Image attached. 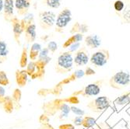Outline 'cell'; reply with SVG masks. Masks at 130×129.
<instances>
[{"mask_svg":"<svg viewBox=\"0 0 130 129\" xmlns=\"http://www.w3.org/2000/svg\"><path fill=\"white\" fill-rule=\"evenodd\" d=\"M21 97H22V93L21 90L19 88H16L13 92V94H12V99H13V101L15 104H18L20 100H21Z\"/></svg>","mask_w":130,"mask_h":129,"instance_id":"cell-26","label":"cell"},{"mask_svg":"<svg viewBox=\"0 0 130 129\" xmlns=\"http://www.w3.org/2000/svg\"><path fill=\"white\" fill-rule=\"evenodd\" d=\"M70 109H71V111H72L73 114H75L76 115H77V116H82L83 117L85 114V111L84 110L78 108L76 107H74V106L70 107Z\"/></svg>","mask_w":130,"mask_h":129,"instance_id":"cell-32","label":"cell"},{"mask_svg":"<svg viewBox=\"0 0 130 129\" xmlns=\"http://www.w3.org/2000/svg\"><path fill=\"white\" fill-rule=\"evenodd\" d=\"M12 28H13V38L19 46L20 45V36L23 32L21 25H20V20L17 18V16H14L10 21Z\"/></svg>","mask_w":130,"mask_h":129,"instance_id":"cell-12","label":"cell"},{"mask_svg":"<svg viewBox=\"0 0 130 129\" xmlns=\"http://www.w3.org/2000/svg\"><path fill=\"white\" fill-rule=\"evenodd\" d=\"M100 92H101V86L98 84V82H96V83L88 84L87 86L84 87V89L74 92L73 93V96L81 95L84 97H90L93 96L98 95Z\"/></svg>","mask_w":130,"mask_h":129,"instance_id":"cell-8","label":"cell"},{"mask_svg":"<svg viewBox=\"0 0 130 129\" xmlns=\"http://www.w3.org/2000/svg\"><path fill=\"white\" fill-rule=\"evenodd\" d=\"M130 103V93H125V94L119 97V98H117L115 101V105L116 107L122 106H125L126 104Z\"/></svg>","mask_w":130,"mask_h":129,"instance_id":"cell-23","label":"cell"},{"mask_svg":"<svg viewBox=\"0 0 130 129\" xmlns=\"http://www.w3.org/2000/svg\"><path fill=\"white\" fill-rule=\"evenodd\" d=\"M109 59V52L108 50L101 49L93 53L90 57V62L97 67H101L107 64Z\"/></svg>","mask_w":130,"mask_h":129,"instance_id":"cell-7","label":"cell"},{"mask_svg":"<svg viewBox=\"0 0 130 129\" xmlns=\"http://www.w3.org/2000/svg\"><path fill=\"white\" fill-rule=\"evenodd\" d=\"M85 76V72L83 71V70H76L75 71L73 74H71L69 77H67L66 79H63L62 81H61L60 83H58L57 84V86H62L64 85H67L69 83H70L71 82H73L78 79H80L82 77H84Z\"/></svg>","mask_w":130,"mask_h":129,"instance_id":"cell-13","label":"cell"},{"mask_svg":"<svg viewBox=\"0 0 130 129\" xmlns=\"http://www.w3.org/2000/svg\"><path fill=\"white\" fill-rule=\"evenodd\" d=\"M14 0H4L3 18L6 22L10 23L14 17Z\"/></svg>","mask_w":130,"mask_h":129,"instance_id":"cell-11","label":"cell"},{"mask_svg":"<svg viewBox=\"0 0 130 129\" xmlns=\"http://www.w3.org/2000/svg\"><path fill=\"white\" fill-rule=\"evenodd\" d=\"M43 3L48 7L57 9L61 5V0H44Z\"/></svg>","mask_w":130,"mask_h":129,"instance_id":"cell-27","label":"cell"},{"mask_svg":"<svg viewBox=\"0 0 130 129\" xmlns=\"http://www.w3.org/2000/svg\"><path fill=\"white\" fill-rule=\"evenodd\" d=\"M9 84V79L4 71H0V86H6Z\"/></svg>","mask_w":130,"mask_h":129,"instance_id":"cell-29","label":"cell"},{"mask_svg":"<svg viewBox=\"0 0 130 129\" xmlns=\"http://www.w3.org/2000/svg\"><path fill=\"white\" fill-rule=\"evenodd\" d=\"M47 48L48 49L49 52H51L52 54H54V53H55V51L58 49V44L54 41H49L48 43V45H47Z\"/></svg>","mask_w":130,"mask_h":129,"instance_id":"cell-30","label":"cell"},{"mask_svg":"<svg viewBox=\"0 0 130 129\" xmlns=\"http://www.w3.org/2000/svg\"><path fill=\"white\" fill-rule=\"evenodd\" d=\"M79 46H80V44H79V43L73 44H72V45L69 46V48H69V51H69V52H71V53H73V52H74L75 51H76V50L79 49Z\"/></svg>","mask_w":130,"mask_h":129,"instance_id":"cell-37","label":"cell"},{"mask_svg":"<svg viewBox=\"0 0 130 129\" xmlns=\"http://www.w3.org/2000/svg\"><path fill=\"white\" fill-rule=\"evenodd\" d=\"M101 43V38L96 34H91L85 38V44L90 48H98Z\"/></svg>","mask_w":130,"mask_h":129,"instance_id":"cell-17","label":"cell"},{"mask_svg":"<svg viewBox=\"0 0 130 129\" xmlns=\"http://www.w3.org/2000/svg\"><path fill=\"white\" fill-rule=\"evenodd\" d=\"M96 122V120L94 119L93 118H91V117H88V116H86L84 118V121H83V124H82V126L85 127V128H90L92 127L94 124Z\"/></svg>","mask_w":130,"mask_h":129,"instance_id":"cell-25","label":"cell"},{"mask_svg":"<svg viewBox=\"0 0 130 129\" xmlns=\"http://www.w3.org/2000/svg\"><path fill=\"white\" fill-rule=\"evenodd\" d=\"M88 31V26L84 24V23H82L80 24L79 23L76 22L74 23V25L73 26L72 29L70 30V33L75 34V33H84Z\"/></svg>","mask_w":130,"mask_h":129,"instance_id":"cell-20","label":"cell"},{"mask_svg":"<svg viewBox=\"0 0 130 129\" xmlns=\"http://www.w3.org/2000/svg\"><path fill=\"white\" fill-rule=\"evenodd\" d=\"M41 49H42V47L40 43L34 42L32 44V45L30 46V51L28 53L29 58L30 59L31 62H35L37 60V58H38Z\"/></svg>","mask_w":130,"mask_h":129,"instance_id":"cell-16","label":"cell"},{"mask_svg":"<svg viewBox=\"0 0 130 129\" xmlns=\"http://www.w3.org/2000/svg\"><path fill=\"white\" fill-rule=\"evenodd\" d=\"M58 129H75V126L72 124H63L58 126Z\"/></svg>","mask_w":130,"mask_h":129,"instance_id":"cell-38","label":"cell"},{"mask_svg":"<svg viewBox=\"0 0 130 129\" xmlns=\"http://www.w3.org/2000/svg\"><path fill=\"white\" fill-rule=\"evenodd\" d=\"M83 121H84V117L76 116L73 120V123L76 126H80L83 124Z\"/></svg>","mask_w":130,"mask_h":129,"instance_id":"cell-36","label":"cell"},{"mask_svg":"<svg viewBox=\"0 0 130 129\" xmlns=\"http://www.w3.org/2000/svg\"><path fill=\"white\" fill-rule=\"evenodd\" d=\"M109 106L110 102L108 98L107 97H100L89 102L87 107L93 112L100 113L107 110Z\"/></svg>","mask_w":130,"mask_h":129,"instance_id":"cell-6","label":"cell"},{"mask_svg":"<svg viewBox=\"0 0 130 129\" xmlns=\"http://www.w3.org/2000/svg\"><path fill=\"white\" fill-rule=\"evenodd\" d=\"M72 20V13L69 8H64L58 14L55 20V31L62 33L63 29L68 25V23Z\"/></svg>","mask_w":130,"mask_h":129,"instance_id":"cell-4","label":"cell"},{"mask_svg":"<svg viewBox=\"0 0 130 129\" xmlns=\"http://www.w3.org/2000/svg\"><path fill=\"white\" fill-rule=\"evenodd\" d=\"M36 65H35V62H28L27 67H26V71L28 75V76H32L35 72H36Z\"/></svg>","mask_w":130,"mask_h":129,"instance_id":"cell-28","label":"cell"},{"mask_svg":"<svg viewBox=\"0 0 130 129\" xmlns=\"http://www.w3.org/2000/svg\"><path fill=\"white\" fill-rule=\"evenodd\" d=\"M39 25L42 30H48L55 23L56 16L52 11H41L39 14Z\"/></svg>","mask_w":130,"mask_h":129,"instance_id":"cell-5","label":"cell"},{"mask_svg":"<svg viewBox=\"0 0 130 129\" xmlns=\"http://www.w3.org/2000/svg\"><path fill=\"white\" fill-rule=\"evenodd\" d=\"M109 83L114 89H123L130 83V75L124 71L118 72L110 79Z\"/></svg>","mask_w":130,"mask_h":129,"instance_id":"cell-3","label":"cell"},{"mask_svg":"<svg viewBox=\"0 0 130 129\" xmlns=\"http://www.w3.org/2000/svg\"><path fill=\"white\" fill-rule=\"evenodd\" d=\"M24 38L27 43H33L37 38V30H36V24L33 23L30 25L24 30Z\"/></svg>","mask_w":130,"mask_h":129,"instance_id":"cell-14","label":"cell"},{"mask_svg":"<svg viewBox=\"0 0 130 129\" xmlns=\"http://www.w3.org/2000/svg\"><path fill=\"white\" fill-rule=\"evenodd\" d=\"M6 89L4 86H0V104H3L6 98Z\"/></svg>","mask_w":130,"mask_h":129,"instance_id":"cell-35","label":"cell"},{"mask_svg":"<svg viewBox=\"0 0 130 129\" xmlns=\"http://www.w3.org/2000/svg\"><path fill=\"white\" fill-rule=\"evenodd\" d=\"M85 72V75L86 76H92V75H94L95 74V72H94V70L92 69L90 67H87V69H86V72Z\"/></svg>","mask_w":130,"mask_h":129,"instance_id":"cell-39","label":"cell"},{"mask_svg":"<svg viewBox=\"0 0 130 129\" xmlns=\"http://www.w3.org/2000/svg\"><path fill=\"white\" fill-rule=\"evenodd\" d=\"M9 54V48L6 41L0 40V58L5 60Z\"/></svg>","mask_w":130,"mask_h":129,"instance_id":"cell-24","label":"cell"},{"mask_svg":"<svg viewBox=\"0 0 130 129\" xmlns=\"http://www.w3.org/2000/svg\"><path fill=\"white\" fill-rule=\"evenodd\" d=\"M34 23V14H27L24 16L23 19L20 20V25L23 30V32H24V30L31 24Z\"/></svg>","mask_w":130,"mask_h":129,"instance_id":"cell-19","label":"cell"},{"mask_svg":"<svg viewBox=\"0 0 130 129\" xmlns=\"http://www.w3.org/2000/svg\"><path fill=\"white\" fill-rule=\"evenodd\" d=\"M16 82L19 87H23L27 85V80H28V75L27 73L26 69L23 70H17L16 73Z\"/></svg>","mask_w":130,"mask_h":129,"instance_id":"cell-15","label":"cell"},{"mask_svg":"<svg viewBox=\"0 0 130 129\" xmlns=\"http://www.w3.org/2000/svg\"><path fill=\"white\" fill-rule=\"evenodd\" d=\"M28 48L27 46H23V48L22 49V52H21V55H20V66L22 68H24L27 67V64H28Z\"/></svg>","mask_w":130,"mask_h":129,"instance_id":"cell-21","label":"cell"},{"mask_svg":"<svg viewBox=\"0 0 130 129\" xmlns=\"http://www.w3.org/2000/svg\"><path fill=\"white\" fill-rule=\"evenodd\" d=\"M51 60L52 58L49 56L48 49L47 48H42L37 58V60L35 61V65H36V68H37L36 72L31 76V79H43L45 73V68L51 62Z\"/></svg>","mask_w":130,"mask_h":129,"instance_id":"cell-2","label":"cell"},{"mask_svg":"<svg viewBox=\"0 0 130 129\" xmlns=\"http://www.w3.org/2000/svg\"><path fill=\"white\" fill-rule=\"evenodd\" d=\"M39 129H55V128L50 124H41Z\"/></svg>","mask_w":130,"mask_h":129,"instance_id":"cell-40","label":"cell"},{"mask_svg":"<svg viewBox=\"0 0 130 129\" xmlns=\"http://www.w3.org/2000/svg\"><path fill=\"white\" fill-rule=\"evenodd\" d=\"M41 39L43 40L44 41H47V40L48 39V36H47V35H44V36H42V37L41 38Z\"/></svg>","mask_w":130,"mask_h":129,"instance_id":"cell-42","label":"cell"},{"mask_svg":"<svg viewBox=\"0 0 130 129\" xmlns=\"http://www.w3.org/2000/svg\"><path fill=\"white\" fill-rule=\"evenodd\" d=\"M114 8L118 12L122 10L124 8V3L122 1H121V0H117V1L114 3Z\"/></svg>","mask_w":130,"mask_h":129,"instance_id":"cell-34","label":"cell"},{"mask_svg":"<svg viewBox=\"0 0 130 129\" xmlns=\"http://www.w3.org/2000/svg\"><path fill=\"white\" fill-rule=\"evenodd\" d=\"M83 39H84V35L82 33H75L73 35H72L70 38H69L62 44V48H68L69 46H71L73 44L76 43H79V41H81Z\"/></svg>","mask_w":130,"mask_h":129,"instance_id":"cell-18","label":"cell"},{"mask_svg":"<svg viewBox=\"0 0 130 129\" xmlns=\"http://www.w3.org/2000/svg\"><path fill=\"white\" fill-rule=\"evenodd\" d=\"M73 57L69 51H66L59 54L55 62V72L58 74H66L72 71L73 68Z\"/></svg>","mask_w":130,"mask_h":129,"instance_id":"cell-1","label":"cell"},{"mask_svg":"<svg viewBox=\"0 0 130 129\" xmlns=\"http://www.w3.org/2000/svg\"><path fill=\"white\" fill-rule=\"evenodd\" d=\"M89 56L88 51L86 48H79L75 54L73 58V62L76 67H79L83 65H86L89 62Z\"/></svg>","mask_w":130,"mask_h":129,"instance_id":"cell-9","label":"cell"},{"mask_svg":"<svg viewBox=\"0 0 130 129\" xmlns=\"http://www.w3.org/2000/svg\"><path fill=\"white\" fill-rule=\"evenodd\" d=\"M63 100L66 103H73V104H77L79 103V100L78 99L77 97L76 96H72V97H69L67 98L63 99Z\"/></svg>","mask_w":130,"mask_h":129,"instance_id":"cell-31","label":"cell"},{"mask_svg":"<svg viewBox=\"0 0 130 129\" xmlns=\"http://www.w3.org/2000/svg\"><path fill=\"white\" fill-rule=\"evenodd\" d=\"M3 109H4L5 112H6L7 114H11L13 112L14 110L15 105H14V103L13 101L12 97L6 96L4 100V102L3 103Z\"/></svg>","mask_w":130,"mask_h":129,"instance_id":"cell-22","label":"cell"},{"mask_svg":"<svg viewBox=\"0 0 130 129\" xmlns=\"http://www.w3.org/2000/svg\"><path fill=\"white\" fill-rule=\"evenodd\" d=\"M3 5H4V0H0V15L2 12H3Z\"/></svg>","mask_w":130,"mask_h":129,"instance_id":"cell-41","label":"cell"},{"mask_svg":"<svg viewBox=\"0 0 130 129\" xmlns=\"http://www.w3.org/2000/svg\"><path fill=\"white\" fill-rule=\"evenodd\" d=\"M32 3V0H14V6L20 16L28 14V11Z\"/></svg>","mask_w":130,"mask_h":129,"instance_id":"cell-10","label":"cell"},{"mask_svg":"<svg viewBox=\"0 0 130 129\" xmlns=\"http://www.w3.org/2000/svg\"><path fill=\"white\" fill-rule=\"evenodd\" d=\"M38 121L41 124H49L50 120H49V118H48V115L45 114H43L39 117Z\"/></svg>","mask_w":130,"mask_h":129,"instance_id":"cell-33","label":"cell"}]
</instances>
